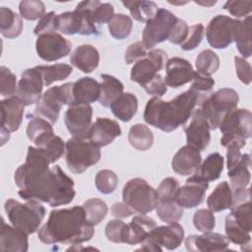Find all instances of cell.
<instances>
[{
  "label": "cell",
  "mask_w": 252,
  "mask_h": 252,
  "mask_svg": "<svg viewBox=\"0 0 252 252\" xmlns=\"http://www.w3.org/2000/svg\"><path fill=\"white\" fill-rule=\"evenodd\" d=\"M188 25L186 24V22L182 19H179L177 18L176 20V23L174 25V28L168 37V40L173 43V44H181L186 36H187V33H188Z\"/></svg>",
  "instance_id": "59"
},
{
  "label": "cell",
  "mask_w": 252,
  "mask_h": 252,
  "mask_svg": "<svg viewBox=\"0 0 252 252\" xmlns=\"http://www.w3.org/2000/svg\"><path fill=\"white\" fill-rule=\"evenodd\" d=\"M222 9L228 11L235 18H246L252 11V1H227Z\"/></svg>",
  "instance_id": "54"
},
{
  "label": "cell",
  "mask_w": 252,
  "mask_h": 252,
  "mask_svg": "<svg viewBox=\"0 0 252 252\" xmlns=\"http://www.w3.org/2000/svg\"><path fill=\"white\" fill-rule=\"evenodd\" d=\"M232 204V190L226 181L220 182L209 195L207 205L213 213L230 209Z\"/></svg>",
  "instance_id": "35"
},
{
  "label": "cell",
  "mask_w": 252,
  "mask_h": 252,
  "mask_svg": "<svg viewBox=\"0 0 252 252\" xmlns=\"http://www.w3.org/2000/svg\"><path fill=\"white\" fill-rule=\"evenodd\" d=\"M123 202L134 212L146 215L158 204L157 190L145 179L136 177L128 180L122 190Z\"/></svg>",
  "instance_id": "7"
},
{
  "label": "cell",
  "mask_w": 252,
  "mask_h": 252,
  "mask_svg": "<svg viewBox=\"0 0 252 252\" xmlns=\"http://www.w3.org/2000/svg\"><path fill=\"white\" fill-rule=\"evenodd\" d=\"M155 226H157V223L152 218L145 215L134 217L129 223H125L123 243L129 245L142 243Z\"/></svg>",
  "instance_id": "25"
},
{
  "label": "cell",
  "mask_w": 252,
  "mask_h": 252,
  "mask_svg": "<svg viewBox=\"0 0 252 252\" xmlns=\"http://www.w3.org/2000/svg\"><path fill=\"white\" fill-rule=\"evenodd\" d=\"M250 165H251V158L249 154L241 155V158L239 161L232 166L230 169H228V177L230 181V188L233 191L240 190L243 188H246L251 179L250 174Z\"/></svg>",
  "instance_id": "29"
},
{
  "label": "cell",
  "mask_w": 252,
  "mask_h": 252,
  "mask_svg": "<svg viewBox=\"0 0 252 252\" xmlns=\"http://www.w3.org/2000/svg\"><path fill=\"white\" fill-rule=\"evenodd\" d=\"M128 141L130 145L138 151H148L154 143V135L152 130L145 124H134L128 133Z\"/></svg>",
  "instance_id": "37"
},
{
  "label": "cell",
  "mask_w": 252,
  "mask_h": 252,
  "mask_svg": "<svg viewBox=\"0 0 252 252\" xmlns=\"http://www.w3.org/2000/svg\"><path fill=\"white\" fill-rule=\"evenodd\" d=\"M190 123L184 127L187 145L204 151L211 142V128L205 115L199 108L192 113Z\"/></svg>",
  "instance_id": "18"
},
{
  "label": "cell",
  "mask_w": 252,
  "mask_h": 252,
  "mask_svg": "<svg viewBox=\"0 0 252 252\" xmlns=\"http://www.w3.org/2000/svg\"><path fill=\"white\" fill-rule=\"evenodd\" d=\"M234 65L236 70V75L238 79L245 85H249L251 83V66L250 64L241 57H234Z\"/></svg>",
  "instance_id": "61"
},
{
  "label": "cell",
  "mask_w": 252,
  "mask_h": 252,
  "mask_svg": "<svg viewBox=\"0 0 252 252\" xmlns=\"http://www.w3.org/2000/svg\"><path fill=\"white\" fill-rule=\"evenodd\" d=\"M215 86V81L211 77H206L202 75H197L192 81L191 89L194 90L203 99V101L213 94Z\"/></svg>",
  "instance_id": "53"
},
{
  "label": "cell",
  "mask_w": 252,
  "mask_h": 252,
  "mask_svg": "<svg viewBox=\"0 0 252 252\" xmlns=\"http://www.w3.org/2000/svg\"><path fill=\"white\" fill-rule=\"evenodd\" d=\"M142 88L146 91L147 94H153L155 96H159V97L162 96L167 91V87L164 83V80L159 74H158L153 80H151Z\"/></svg>",
  "instance_id": "60"
},
{
  "label": "cell",
  "mask_w": 252,
  "mask_h": 252,
  "mask_svg": "<svg viewBox=\"0 0 252 252\" xmlns=\"http://www.w3.org/2000/svg\"><path fill=\"white\" fill-rule=\"evenodd\" d=\"M245 144H242L238 141H231L228 144H226V166L227 169H230L232 166H234L241 158L240 149L244 147Z\"/></svg>",
  "instance_id": "58"
},
{
  "label": "cell",
  "mask_w": 252,
  "mask_h": 252,
  "mask_svg": "<svg viewBox=\"0 0 252 252\" xmlns=\"http://www.w3.org/2000/svg\"><path fill=\"white\" fill-rule=\"evenodd\" d=\"M100 1H82L78 3L75 8V11L80 16L82 22V31L81 34L83 35H92L98 34L96 24L94 21V9L99 5Z\"/></svg>",
  "instance_id": "33"
},
{
  "label": "cell",
  "mask_w": 252,
  "mask_h": 252,
  "mask_svg": "<svg viewBox=\"0 0 252 252\" xmlns=\"http://www.w3.org/2000/svg\"><path fill=\"white\" fill-rule=\"evenodd\" d=\"M43 86L44 84L41 74L36 66L29 68L21 75V79L17 85L16 96H18L25 105L37 103L42 96L41 93Z\"/></svg>",
  "instance_id": "15"
},
{
  "label": "cell",
  "mask_w": 252,
  "mask_h": 252,
  "mask_svg": "<svg viewBox=\"0 0 252 252\" xmlns=\"http://www.w3.org/2000/svg\"><path fill=\"white\" fill-rule=\"evenodd\" d=\"M34 147L39 149L48 158L50 163L57 161L65 153V144L63 140L54 133H48L33 142Z\"/></svg>",
  "instance_id": "30"
},
{
  "label": "cell",
  "mask_w": 252,
  "mask_h": 252,
  "mask_svg": "<svg viewBox=\"0 0 252 252\" xmlns=\"http://www.w3.org/2000/svg\"><path fill=\"white\" fill-rule=\"evenodd\" d=\"M133 214L134 212L124 202L114 203L111 207V215L117 219L128 218Z\"/></svg>",
  "instance_id": "63"
},
{
  "label": "cell",
  "mask_w": 252,
  "mask_h": 252,
  "mask_svg": "<svg viewBox=\"0 0 252 252\" xmlns=\"http://www.w3.org/2000/svg\"><path fill=\"white\" fill-rule=\"evenodd\" d=\"M124 226L125 222L118 219L108 221L104 230L106 238L114 243H123Z\"/></svg>",
  "instance_id": "55"
},
{
  "label": "cell",
  "mask_w": 252,
  "mask_h": 252,
  "mask_svg": "<svg viewBox=\"0 0 252 252\" xmlns=\"http://www.w3.org/2000/svg\"><path fill=\"white\" fill-rule=\"evenodd\" d=\"M114 16V8L110 3H99L94 9V21L96 25L108 23Z\"/></svg>",
  "instance_id": "62"
},
{
  "label": "cell",
  "mask_w": 252,
  "mask_h": 252,
  "mask_svg": "<svg viewBox=\"0 0 252 252\" xmlns=\"http://www.w3.org/2000/svg\"><path fill=\"white\" fill-rule=\"evenodd\" d=\"M21 17L29 21L41 19L45 15V6L43 2L37 0H24L19 4Z\"/></svg>",
  "instance_id": "47"
},
{
  "label": "cell",
  "mask_w": 252,
  "mask_h": 252,
  "mask_svg": "<svg viewBox=\"0 0 252 252\" xmlns=\"http://www.w3.org/2000/svg\"><path fill=\"white\" fill-rule=\"evenodd\" d=\"M193 223L196 229L203 233L212 231L216 224V218L211 210L200 209L193 216Z\"/></svg>",
  "instance_id": "50"
},
{
  "label": "cell",
  "mask_w": 252,
  "mask_h": 252,
  "mask_svg": "<svg viewBox=\"0 0 252 252\" xmlns=\"http://www.w3.org/2000/svg\"><path fill=\"white\" fill-rule=\"evenodd\" d=\"M229 246L226 236L217 232H204L201 235H189L185 239V247L191 252L225 251Z\"/></svg>",
  "instance_id": "21"
},
{
  "label": "cell",
  "mask_w": 252,
  "mask_h": 252,
  "mask_svg": "<svg viewBox=\"0 0 252 252\" xmlns=\"http://www.w3.org/2000/svg\"><path fill=\"white\" fill-rule=\"evenodd\" d=\"M205 34V29L202 24H195L188 29V33L185 40L180 44L181 49L185 51L195 49L202 41Z\"/></svg>",
  "instance_id": "51"
},
{
  "label": "cell",
  "mask_w": 252,
  "mask_h": 252,
  "mask_svg": "<svg viewBox=\"0 0 252 252\" xmlns=\"http://www.w3.org/2000/svg\"><path fill=\"white\" fill-rule=\"evenodd\" d=\"M167 62V54L162 49H152L147 55L134 63L131 68L130 79L132 82L145 86L163 69Z\"/></svg>",
  "instance_id": "12"
},
{
  "label": "cell",
  "mask_w": 252,
  "mask_h": 252,
  "mask_svg": "<svg viewBox=\"0 0 252 252\" xmlns=\"http://www.w3.org/2000/svg\"><path fill=\"white\" fill-rule=\"evenodd\" d=\"M27 136L32 142H35L38 138L42 137L45 134L48 133H54L52 124L40 117V116H33L27 125Z\"/></svg>",
  "instance_id": "46"
},
{
  "label": "cell",
  "mask_w": 252,
  "mask_h": 252,
  "mask_svg": "<svg viewBox=\"0 0 252 252\" xmlns=\"http://www.w3.org/2000/svg\"><path fill=\"white\" fill-rule=\"evenodd\" d=\"M100 78V95L98 101L103 107H109L123 94L124 86L118 79L111 75L101 74Z\"/></svg>",
  "instance_id": "32"
},
{
  "label": "cell",
  "mask_w": 252,
  "mask_h": 252,
  "mask_svg": "<svg viewBox=\"0 0 252 252\" xmlns=\"http://www.w3.org/2000/svg\"><path fill=\"white\" fill-rule=\"evenodd\" d=\"M73 101V83H65L49 88L36 103L34 114L43 117L51 124L57 122L63 105H71Z\"/></svg>",
  "instance_id": "8"
},
{
  "label": "cell",
  "mask_w": 252,
  "mask_h": 252,
  "mask_svg": "<svg viewBox=\"0 0 252 252\" xmlns=\"http://www.w3.org/2000/svg\"><path fill=\"white\" fill-rule=\"evenodd\" d=\"M56 32V14L54 12H49L45 14L37 23L33 30L35 35H40L42 33Z\"/></svg>",
  "instance_id": "56"
},
{
  "label": "cell",
  "mask_w": 252,
  "mask_h": 252,
  "mask_svg": "<svg viewBox=\"0 0 252 252\" xmlns=\"http://www.w3.org/2000/svg\"><path fill=\"white\" fill-rule=\"evenodd\" d=\"M202 102L201 96L191 88L169 101L153 96L146 104L144 120L163 132H172L184 125Z\"/></svg>",
  "instance_id": "3"
},
{
  "label": "cell",
  "mask_w": 252,
  "mask_h": 252,
  "mask_svg": "<svg viewBox=\"0 0 252 252\" xmlns=\"http://www.w3.org/2000/svg\"><path fill=\"white\" fill-rule=\"evenodd\" d=\"M70 63L84 73H92L99 63V53L91 44H82L70 55Z\"/></svg>",
  "instance_id": "27"
},
{
  "label": "cell",
  "mask_w": 252,
  "mask_h": 252,
  "mask_svg": "<svg viewBox=\"0 0 252 252\" xmlns=\"http://www.w3.org/2000/svg\"><path fill=\"white\" fill-rule=\"evenodd\" d=\"M4 209L11 224L27 234L37 231L45 217V208L35 199L27 200L25 204L8 199Z\"/></svg>",
  "instance_id": "4"
},
{
  "label": "cell",
  "mask_w": 252,
  "mask_h": 252,
  "mask_svg": "<svg viewBox=\"0 0 252 252\" xmlns=\"http://www.w3.org/2000/svg\"><path fill=\"white\" fill-rule=\"evenodd\" d=\"M252 114L250 110L235 108L230 111L220 122L219 128L222 133L220 144L225 147L231 141L245 143V140L251 137Z\"/></svg>",
  "instance_id": "9"
},
{
  "label": "cell",
  "mask_w": 252,
  "mask_h": 252,
  "mask_svg": "<svg viewBox=\"0 0 252 252\" xmlns=\"http://www.w3.org/2000/svg\"><path fill=\"white\" fill-rule=\"evenodd\" d=\"M224 230L226 234L225 236L229 240V242L238 244L241 246V248L245 245H250V232L241 224H239L236 220H234L230 215L226 216L225 218Z\"/></svg>",
  "instance_id": "40"
},
{
  "label": "cell",
  "mask_w": 252,
  "mask_h": 252,
  "mask_svg": "<svg viewBox=\"0 0 252 252\" xmlns=\"http://www.w3.org/2000/svg\"><path fill=\"white\" fill-rule=\"evenodd\" d=\"M196 3L197 4H200V5H203V6H207V7H210V6H212V5H215L216 4V1H210V2H201V1H196Z\"/></svg>",
  "instance_id": "64"
},
{
  "label": "cell",
  "mask_w": 252,
  "mask_h": 252,
  "mask_svg": "<svg viewBox=\"0 0 252 252\" xmlns=\"http://www.w3.org/2000/svg\"><path fill=\"white\" fill-rule=\"evenodd\" d=\"M16 75L11 72L5 66L0 67V87H1V95L4 98L12 97L16 94L17 92V80Z\"/></svg>",
  "instance_id": "49"
},
{
  "label": "cell",
  "mask_w": 252,
  "mask_h": 252,
  "mask_svg": "<svg viewBox=\"0 0 252 252\" xmlns=\"http://www.w3.org/2000/svg\"><path fill=\"white\" fill-rule=\"evenodd\" d=\"M233 27L234 19L225 15L214 17L206 29L208 43L214 48H226L233 41Z\"/></svg>",
  "instance_id": "16"
},
{
  "label": "cell",
  "mask_w": 252,
  "mask_h": 252,
  "mask_svg": "<svg viewBox=\"0 0 252 252\" xmlns=\"http://www.w3.org/2000/svg\"><path fill=\"white\" fill-rule=\"evenodd\" d=\"M93 107L90 104L69 105L64 122L69 133L76 138H88L92 126Z\"/></svg>",
  "instance_id": "17"
},
{
  "label": "cell",
  "mask_w": 252,
  "mask_h": 252,
  "mask_svg": "<svg viewBox=\"0 0 252 252\" xmlns=\"http://www.w3.org/2000/svg\"><path fill=\"white\" fill-rule=\"evenodd\" d=\"M177 17L168 10L158 9L154 18L147 22L143 30V44L147 49H152L157 44L168 39Z\"/></svg>",
  "instance_id": "11"
},
{
  "label": "cell",
  "mask_w": 252,
  "mask_h": 252,
  "mask_svg": "<svg viewBox=\"0 0 252 252\" xmlns=\"http://www.w3.org/2000/svg\"><path fill=\"white\" fill-rule=\"evenodd\" d=\"M198 73L193 69L189 61L180 57H173L167 60L165 65L164 83L171 88H179L192 82Z\"/></svg>",
  "instance_id": "20"
},
{
  "label": "cell",
  "mask_w": 252,
  "mask_h": 252,
  "mask_svg": "<svg viewBox=\"0 0 252 252\" xmlns=\"http://www.w3.org/2000/svg\"><path fill=\"white\" fill-rule=\"evenodd\" d=\"M121 135L119 124L107 117H98L92 124L88 138L97 147H105Z\"/></svg>",
  "instance_id": "22"
},
{
  "label": "cell",
  "mask_w": 252,
  "mask_h": 252,
  "mask_svg": "<svg viewBox=\"0 0 252 252\" xmlns=\"http://www.w3.org/2000/svg\"><path fill=\"white\" fill-rule=\"evenodd\" d=\"M122 4L136 21L142 23H147L154 18L158 9L153 1H122Z\"/></svg>",
  "instance_id": "38"
},
{
  "label": "cell",
  "mask_w": 252,
  "mask_h": 252,
  "mask_svg": "<svg viewBox=\"0 0 252 252\" xmlns=\"http://www.w3.org/2000/svg\"><path fill=\"white\" fill-rule=\"evenodd\" d=\"M83 208L86 219L92 225L98 224L106 216L108 212L107 205L104 201L98 198H92L84 202Z\"/></svg>",
  "instance_id": "43"
},
{
  "label": "cell",
  "mask_w": 252,
  "mask_h": 252,
  "mask_svg": "<svg viewBox=\"0 0 252 252\" xmlns=\"http://www.w3.org/2000/svg\"><path fill=\"white\" fill-rule=\"evenodd\" d=\"M23 31L22 17L8 7L0 8V32L7 38H15Z\"/></svg>",
  "instance_id": "36"
},
{
  "label": "cell",
  "mask_w": 252,
  "mask_h": 252,
  "mask_svg": "<svg viewBox=\"0 0 252 252\" xmlns=\"http://www.w3.org/2000/svg\"><path fill=\"white\" fill-rule=\"evenodd\" d=\"M180 185L178 181L173 177L164 178L157 189L158 202L159 201H168L175 200L176 194L178 192Z\"/></svg>",
  "instance_id": "52"
},
{
  "label": "cell",
  "mask_w": 252,
  "mask_h": 252,
  "mask_svg": "<svg viewBox=\"0 0 252 252\" xmlns=\"http://www.w3.org/2000/svg\"><path fill=\"white\" fill-rule=\"evenodd\" d=\"M223 169V158L219 153L210 154L203 161L197 171L194 173L196 176L207 182L215 181L220 178Z\"/></svg>",
  "instance_id": "34"
},
{
  "label": "cell",
  "mask_w": 252,
  "mask_h": 252,
  "mask_svg": "<svg viewBox=\"0 0 252 252\" xmlns=\"http://www.w3.org/2000/svg\"><path fill=\"white\" fill-rule=\"evenodd\" d=\"M195 66L199 75L210 77L218 71L220 67V59L213 50L206 49L200 52L197 56Z\"/></svg>",
  "instance_id": "42"
},
{
  "label": "cell",
  "mask_w": 252,
  "mask_h": 252,
  "mask_svg": "<svg viewBox=\"0 0 252 252\" xmlns=\"http://www.w3.org/2000/svg\"><path fill=\"white\" fill-rule=\"evenodd\" d=\"M238 101L239 95L235 90L223 88L208 96L198 108L207 118L211 130H215L226 114L237 108Z\"/></svg>",
  "instance_id": "5"
},
{
  "label": "cell",
  "mask_w": 252,
  "mask_h": 252,
  "mask_svg": "<svg viewBox=\"0 0 252 252\" xmlns=\"http://www.w3.org/2000/svg\"><path fill=\"white\" fill-rule=\"evenodd\" d=\"M95 187L102 194L112 193L118 184V177L110 169H101L95 175Z\"/></svg>",
  "instance_id": "48"
},
{
  "label": "cell",
  "mask_w": 252,
  "mask_h": 252,
  "mask_svg": "<svg viewBox=\"0 0 252 252\" xmlns=\"http://www.w3.org/2000/svg\"><path fill=\"white\" fill-rule=\"evenodd\" d=\"M50 161L37 148H28L26 162L14 174L18 194L24 200L35 199L51 207L70 204L76 195L74 181L59 165L49 167Z\"/></svg>",
  "instance_id": "1"
},
{
  "label": "cell",
  "mask_w": 252,
  "mask_h": 252,
  "mask_svg": "<svg viewBox=\"0 0 252 252\" xmlns=\"http://www.w3.org/2000/svg\"><path fill=\"white\" fill-rule=\"evenodd\" d=\"M66 163L68 169L81 174L100 159L99 147L89 138H70L65 144Z\"/></svg>",
  "instance_id": "6"
},
{
  "label": "cell",
  "mask_w": 252,
  "mask_h": 252,
  "mask_svg": "<svg viewBox=\"0 0 252 252\" xmlns=\"http://www.w3.org/2000/svg\"><path fill=\"white\" fill-rule=\"evenodd\" d=\"M36 68L40 72L43 84L46 87L50 86L54 82L65 80L73 72V68L71 65L63 63H57L53 65H41L36 66Z\"/></svg>",
  "instance_id": "39"
},
{
  "label": "cell",
  "mask_w": 252,
  "mask_h": 252,
  "mask_svg": "<svg viewBox=\"0 0 252 252\" xmlns=\"http://www.w3.org/2000/svg\"><path fill=\"white\" fill-rule=\"evenodd\" d=\"M100 95V84L91 77H83L73 83L74 104H91L98 100Z\"/></svg>",
  "instance_id": "26"
},
{
  "label": "cell",
  "mask_w": 252,
  "mask_h": 252,
  "mask_svg": "<svg viewBox=\"0 0 252 252\" xmlns=\"http://www.w3.org/2000/svg\"><path fill=\"white\" fill-rule=\"evenodd\" d=\"M72 43L58 32L42 33L37 36L35 49L37 55L44 61L52 62L67 56Z\"/></svg>",
  "instance_id": "13"
},
{
  "label": "cell",
  "mask_w": 252,
  "mask_h": 252,
  "mask_svg": "<svg viewBox=\"0 0 252 252\" xmlns=\"http://www.w3.org/2000/svg\"><path fill=\"white\" fill-rule=\"evenodd\" d=\"M109 107L116 118L123 122H128L138 110V99L131 93H123Z\"/></svg>",
  "instance_id": "31"
},
{
  "label": "cell",
  "mask_w": 252,
  "mask_h": 252,
  "mask_svg": "<svg viewBox=\"0 0 252 252\" xmlns=\"http://www.w3.org/2000/svg\"><path fill=\"white\" fill-rule=\"evenodd\" d=\"M157 216L165 223L177 222L183 217V208L175 200L159 201L156 207Z\"/></svg>",
  "instance_id": "44"
},
{
  "label": "cell",
  "mask_w": 252,
  "mask_h": 252,
  "mask_svg": "<svg viewBox=\"0 0 252 252\" xmlns=\"http://www.w3.org/2000/svg\"><path fill=\"white\" fill-rule=\"evenodd\" d=\"M0 250L12 252H26L29 249L28 234L23 230L7 224L1 219Z\"/></svg>",
  "instance_id": "24"
},
{
  "label": "cell",
  "mask_w": 252,
  "mask_h": 252,
  "mask_svg": "<svg viewBox=\"0 0 252 252\" xmlns=\"http://www.w3.org/2000/svg\"><path fill=\"white\" fill-rule=\"evenodd\" d=\"M24 110L25 104L16 95L1 100V146L10 139L11 132L20 128Z\"/></svg>",
  "instance_id": "14"
},
{
  "label": "cell",
  "mask_w": 252,
  "mask_h": 252,
  "mask_svg": "<svg viewBox=\"0 0 252 252\" xmlns=\"http://www.w3.org/2000/svg\"><path fill=\"white\" fill-rule=\"evenodd\" d=\"M184 239L183 227L177 223L155 226L141 243L140 249L147 251H162V248L174 250Z\"/></svg>",
  "instance_id": "10"
},
{
  "label": "cell",
  "mask_w": 252,
  "mask_h": 252,
  "mask_svg": "<svg viewBox=\"0 0 252 252\" xmlns=\"http://www.w3.org/2000/svg\"><path fill=\"white\" fill-rule=\"evenodd\" d=\"M81 31L82 22L80 16L75 10L73 12H65L56 15V32L73 35L76 33L81 34Z\"/></svg>",
  "instance_id": "41"
},
{
  "label": "cell",
  "mask_w": 252,
  "mask_h": 252,
  "mask_svg": "<svg viewBox=\"0 0 252 252\" xmlns=\"http://www.w3.org/2000/svg\"><path fill=\"white\" fill-rule=\"evenodd\" d=\"M94 225L88 222L83 206L52 210L37 237L45 244H81L92 239Z\"/></svg>",
  "instance_id": "2"
},
{
  "label": "cell",
  "mask_w": 252,
  "mask_h": 252,
  "mask_svg": "<svg viewBox=\"0 0 252 252\" xmlns=\"http://www.w3.org/2000/svg\"><path fill=\"white\" fill-rule=\"evenodd\" d=\"M132 27V19L124 14H115L108 22L109 33L116 39H124L129 36Z\"/></svg>",
  "instance_id": "45"
},
{
  "label": "cell",
  "mask_w": 252,
  "mask_h": 252,
  "mask_svg": "<svg viewBox=\"0 0 252 252\" xmlns=\"http://www.w3.org/2000/svg\"><path fill=\"white\" fill-rule=\"evenodd\" d=\"M208 187L209 182L193 174L186 180L183 186L179 187L175 201L182 208H195L204 201Z\"/></svg>",
  "instance_id": "19"
},
{
  "label": "cell",
  "mask_w": 252,
  "mask_h": 252,
  "mask_svg": "<svg viewBox=\"0 0 252 252\" xmlns=\"http://www.w3.org/2000/svg\"><path fill=\"white\" fill-rule=\"evenodd\" d=\"M201 161L200 151L190 145H185L173 156L171 167L179 175H191L197 171Z\"/></svg>",
  "instance_id": "23"
},
{
  "label": "cell",
  "mask_w": 252,
  "mask_h": 252,
  "mask_svg": "<svg viewBox=\"0 0 252 252\" xmlns=\"http://www.w3.org/2000/svg\"><path fill=\"white\" fill-rule=\"evenodd\" d=\"M252 28L251 16H247L243 20L234 19L233 41L239 53L244 58H249L252 52Z\"/></svg>",
  "instance_id": "28"
},
{
  "label": "cell",
  "mask_w": 252,
  "mask_h": 252,
  "mask_svg": "<svg viewBox=\"0 0 252 252\" xmlns=\"http://www.w3.org/2000/svg\"><path fill=\"white\" fill-rule=\"evenodd\" d=\"M147 48L142 41H137L130 44L125 50V61L127 64H132L144 58L147 55Z\"/></svg>",
  "instance_id": "57"
}]
</instances>
